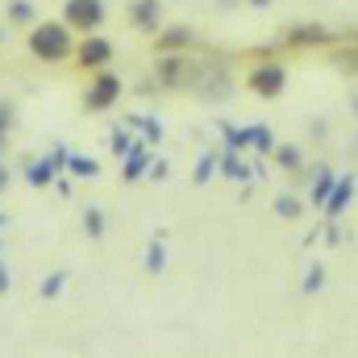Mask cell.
<instances>
[{
    "label": "cell",
    "mask_w": 358,
    "mask_h": 358,
    "mask_svg": "<svg viewBox=\"0 0 358 358\" xmlns=\"http://www.w3.org/2000/svg\"><path fill=\"white\" fill-rule=\"evenodd\" d=\"M8 13H13V17H17V21H29V13H34V8H29V4H25V0H17V4H13V8H8Z\"/></svg>",
    "instance_id": "cell-8"
},
{
    "label": "cell",
    "mask_w": 358,
    "mask_h": 358,
    "mask_svg": "<svg viewBox=\"0 0 358 358\" xmlns=\"http://www.w3.org/2000/svg\"><path fill=\"white\" fill-rule=\"evenodd\" d=\"M117 92H121V84H117L113 76H100V80L92 84V92H88V104H92V108H104Z\"/></svg>",
    "instance_id": "cell-5"
},
{
    "label": "cell",
    "mask_w": 358,
    "mask_h": 358,
    "mask_svg": "<svg viewBox=\"0 0 358 358\" xmlns=\"http://www.w3.org/2000/svg\"><path fill=\"white\" fill-rule=\"evenodd\" d=\"M250 88L263 92V96H275V92L283 88V71H279V67H259V71L250 76Z\"/></svg>",
    "instance_id": "cell-4"
},
{
    "label": "cell",
    "mask_w": 358,
    "mask_h": 358,
    "mask_svg": "<svg viewBox=\"0 0 358 358\" xmlns=\"http://www.w3.org/2000/svg\"><path fill=\"white\" fill-rule=\"evenodd\" d=\"M183 42H187V29H171V34L163 38V46H171V50H176V46H183Z\"/></svg>",
    "instance_id": "cell-7"
},
{
    "label": "cell",
    "mask_w": 358,
    "mask_h": 358,
    "mask_svg": "<svg viewBox=\"0 0 358 358\" xmlns=\"http://www.w3.org/2000/svg\"><path fill=\"white\" fill-rule=\"evenodd\" d=\"M29 50H34L38 59H46V63L67 59V55H71V34H67V25H38V29L29 34Z\"/></svg>",
    "instance_id": "cell-1"
},
{
    "label": "cell",
    "mask_w": 358,
    "mask_h": 358,
    "mask_svg": "<svg viewBox=\"0 0 358 358\" xmlns=\"http://www.w3.org/2000/svg\"><path fill=\"white\" fill-rule=\"evenodd\" d=\"M255 4H267V0H255Z\"/></svg>",
    "instance_id": "cell-9"
},
{
    "label": "cell",
    "mask_w": 358,
    "mask_h": 358,
    "mask_svg": "<svg viewBox=\"0 0 358 358\" xmlns=\"http://www.w3.org/2000/svg\"><path fill=\"white\" fill-rule=\"evenodd\" d=\"M134 21L138 25H146V29H155V21H159V0H134Z\"/></svg>",
    "instance_id": "cell-6"
},
{
    "label": "cell",
    "mask_w": 358,
    "mask_h": 358,
    "mask_svg": "<svg viewBox=\"0 0 358 358\" xmlns=\"http://www.w3.org/2000/svg\"><path fill=\"white\" fill-rule=\"evenodd\" d=\"M67 21L80 29H96L104 21V4L100 0H67Z\"/></svg>",
    "instance_id": "cell-2"
},
{
    "label": "cell",
    "mask_w": 358,
    "mask_h": 358,
    "mask_svg": "<svg viewBox=\"0 0 358 358\" xmlns=\"http://www.w3.org/2000/svg\"><path fill=\"white\" fill-rule=\"evenodd\" d=\"M108 55H113V42L88 38V42L80 46V67H100V63H108Z\"/></svg>",
    "instance_id": "cell-3"
}]
</instances>
